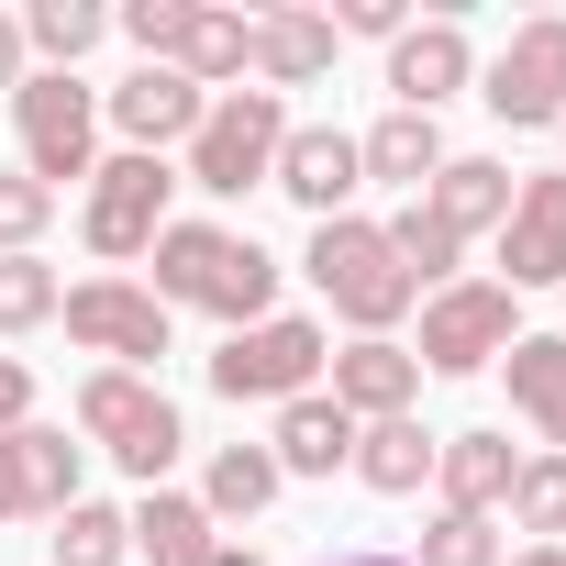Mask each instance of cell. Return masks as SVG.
<instances>
[{
  "label": "cell",
  "instance_id": "14",
  "mask_svg": "<svg viewBox=\"0 0 566 566\" xmlns=\"http://www.w3.org/2000/svg\"><path fill=\"white\" fill-rule=\"evenodd\" d=\"M266 189H290L312 222H334L356 189H367V167H356V134L345 123H290V145H277V178Z\"/></svg>",
  "mask_w": 566,
  "mask_h": 566
},
{
  "label": "cell",
  "instance_id": "15",
  "mask_svg": "<svg viewBox=\"0 0 566 566\" xmlns=\"http://www.w3.org/2000/svg\"><path fill=\"white\" fill-rule=\"evenodd\" d=\"M478 78V45H467V23H411L400 45H389V112H444L455 90Z\"/></svg>",
  "mask_w": 566,
  "mask_h": 566
},
{
  "label": "cell",
  "instance_id": "21",
  "mask_svg": "<svg viewBox=\"0 0 566 566\" xmlns=\"http://www.w3.org/2000/svg\"><path fill=\"white\" fill-rule=\"evenodd\" d=\"M500 378H511V411L544 433V455H566V334H511Z\"/></svg>",
  "mask_w": 566,
  "mask_h": 566
},
{
  "label": "cell",
  "instance_id": "30",
  "mask_svg": "<svg viewBox=\"0 0 566 566\" xmlns=\"http://www.w3.org/2000/svg\"><path fill=\"white\" fill-rule=\"evenodd\" d=\"M411 566H500V522H478V511H433L422 544H411Z\"/></svg>",
  "mask_w": 566,
  "mask_h": 566
},
{
  "label": "cell",
  "instance_id": "34",
  "mask_svg": "<svg viewBox=\"0 0 566 566\" xmlns=\"http://www.w3.org/2000/svg\"><path fill=\"white\" fill-rule=\"evenodd\" d=\"M345 34H378V45H400L411 34V12H400V0H345V12H334V45Z\"/></svg>",
  "mask_w": 566,
  "mask_h": 566
},
{
  "label": "cell",
  "instance_id": "29",
  "mask_svg": "<svg viewBox=\"0 0 566 566\" xmlns=\"http://www.w3.org/2000/svg\"><path fill=\"white\" fill-rule=\"evenodd\" d=\"M56 301H67V290H56L45 255H0V334H45Z\"/></svg>",
  "mask_w": 566,
  "mask_h": 566
},
{
  "label": "cell",
  "instance_id": "39",
  "mask_svg": "<svg viewBox=\"0 0 566 566\" xmlns=\"http://www.w3.org/2000/svg\"><path fill=\"white\" fill-rule=\"evenodd\" d=\"M211 566H255V555H244V544H211Z\"/></svg>",
  "mask_w": 566,
  "mask_h": 566
},
{
  "label": "cell",
  "instance_id": "6",
  "mask_svg": "<svg viewBox=\"0 0 566 566\" xmlns=\"http://www.w3.org/2000/svg\"><path fill=\"white\" fill-rule=\"evenodd\" d=\"M12 123H23V178H45L56 200H67V178L101 167V90H90V78L34 67V78L12 90Z\"/></svg>",
  "mask_w": 566,
  "mask_h": 566
},
{
  "label": "cell",
  "instance_id": "40",
  "mask_svg": "<svg viewBox=\"0 0 566 566\" xmlns=\"http://www.w3.org/2000/svg\"><path fill=\"white\" fill-rule=\"evenodd\" d=\"M555 134H566V123H555Z\"/></svg>",
  "mask_w": 566,
  "mask_h": 566
},
{
  "label": "cell",
  "instance_id": "18",
  "mask_svg": "<svg viewBox=\"0 0 566 566\" xmlns=\"http://www.w3.org/2000/svg\"><path fill=\"white\" fill-rule=\"evenodd\" d=\"M422 211H433L455 244H478V233L511 222V167H500V156H444L433 189H422Z\"/></svg>",
  "mask_w": 566,
  "mask_h": 566
},
{
  "label": "cell",
  "instance_id": "7",
  "mask_svg": "<svg viewBox=\"0 0 566 566\" xmlns=\"http://www.w3.org/2000/svg\"><path fill=\"white\" fill-rule=\"evenodd\" d=\"M167 189H178V167L167 156H101L90 167V211H78V233H90V255L101 266H134L178 211H167Z\"/></svg>",
  "mask_w": 566,
  "mask_h": 566
},
{
  "label": "cell",
  "instance_id": "20",
  "mask_svg": "<svg viewBox=\"0 0 566 566\" xmlns=\"http://www.w3.org/2000/svg\"><path fill=\"white\" fill-rule=\"evenodd\" d=\"M123 522H134V555L145 566H211V544H222V522L200 511V489H145Z\"/></svg>",
  "mask_w": 566,
  "mask_h": 566
},
{
  "label": "cell",
  "instance_id": "25",
  "mask_svg": "<svg viewBox=\"0 0 566 566\" xmlns=\"http://www.w3.org/2000/svg\"><path fill=\"white\" fill-rule=\"evenodd\" d=\"M356 167L422 200V189H433V167H444V123H422V112H389L378 134H356Z\"/></svg>",
  "mask_w": 566,
  "mask_h": 566
},
{
  "label": "cell",
  "instance_id": "33",
  "mask_svg": "<svg viewBox=\"0 0 566 566\" xmlns=\"http://www.w3.org/2000/svg\"><path fill=\"white\" fill-rule=\"evenodd\" d=\"M112 23L134 34V56H145V67H167V56H178V34H189V0H123Z\"/></svg>",
  "mask_w": 566,
  "mask_h": 566
},
{
  "label": "cell",
  "instance_id": "13",
  "mask_svg": "<svg viewBox=\"0 0 566 566\" xmlns=\"http://www.w3.org/2000/svg\"><path fill=\"white\" fill-rule=\"evenodd\" d=\"M101 112H112V134H123V156H167V145H189V134H200V112H211V90H189L178 67H134L123 90H101Z\"/></svg>",
  "mask_w": 566,
  "mask_h": 566
},
{
  "label": "cell",
  "instance_id": "22",
  "mask_svg": "<svg viewBox=\"0 0 566 566\" xmlns=\"http://www.w3.org/2000/svg\"><path fill=\"white\" fill-rule=\"evenodd\" d=\"M266 455H277V478H334V467H356V422L312 389V400H290L266 422Z\"/></svg>",
  "mask_w": 566,
  "mask_h": 566
},
{
  "label": "cell",
  "instance_id": "23",
  "mask_svg": "<svg viewBox=\"0 0 566 566\" xmlns=\"http://www.w3.org/2000/svg\"><path fill=\"white\" fill-rule=\"evenodd\" d=\"M244 45H255V23H244V12H222V0H189V34H178V56H167V67H178L189 90H211V101H222V90H244Z\"/></svg>",
  "mask_w": 566,
  "mask_h": 566
},
{
  "label": "cell",
  "instance_id": "28",
  "mask_svg": "<svg viewBox=\"0 0 566 566\" xmlns=\"http://www.w3.org/2000/svg\"><path fill=\"white\" fill-rule=\"evenodd\" d=\"M134 555V522L112 500H67L56 511V566H123Z\"/></svg>",
  "mask_w": 566,
  "mask_h": 566
},
{
  "label": "cell",
  "instance_id": "10",
  "mask_svg": "<svg viewBox=\"0 0 566 566\" xmlns=\"http://www.w3.org/2000/svg\"><path fill=\"white\" fill-rule=\"evenodd\" d=\"M478 101L511 123V134H533V123H566V23L544 12V23H522L489 67H478Z\"/></svg>",
  "mask_w": 566,
  "mask_h": 566
},
{
  "label": "cell",
  "instance_id": "3",
  "mask_svg": "<svg viewBox=\"0 0 566 566\" xmlns=\"http://www.w3.org/2000/svg\"><path fill=\"white\" fill-rule=\"evenodd\" d=\"M312 290L356 323V334H389L422 290H411V277H400V255H389V222H367V211H334V222H312Z\"/></svg>",
  "mask_w": 566,
  "mask_h": 566
},
{
  "label": "cell",
  "instance_id": "9",
  "mask_svg": "<svg viewBox=\"0 0 566 566\" xmlns=\"http://www.w3.org/2000/svg\"><path fill=\"white\" fill-rule=\"evenodd\" d=\"M56 323H67V345H90L101 367H156L167 356V301L145 290V277H78V290L56 301Z\"/></svg>",
  "mask_w": 566,
  "mask_h": 566
},
{
  "label": "cell",
  "instance_id": "32",
  "mask_svg": "<svg viewBox=\"0 0 566 566\" xmlns=\"http://www.w3.org/2000/svg\"><path fill=\"white\" fill-rule=\"evenodd\" d=\"M45 222H56V189L45 178H0V255H34Z\"/></svg>",
  "mask_w": 566,
  "mask_h": 566
},
{
  "label": "cell",
  "instance_id": "37",
  "mask_svg": "<svg viewBox=\"0 0 566 566\" xmlns=\"http://www.w3.org/2000/svg\"><path fill=\"white\" fill-rule=\"evenodd\" d=\"M323 566H411L400 544H345V555H323Z\"/></svg>",
  "mask_w": 566,
  "mask_h": 566
},
{
  "label": "cell",
  "instance_id": "27",
  "mask_svg": "<svg viewBox=\"0 0 566 566\" xmlns=\"http://www.w3.org/2000/svg\"><path fill=\"white\" fill-rule=\"evenodd\" d=\"M112 34V12H101V0H34V12H23V56H45V67H67L78 78V56Z\"/></svg>",
  "mask_w": 566,
  "mask_h": 566
},
{
  "label": "cell",
  "instance_id": "36",
  "mask_svg": "<svg viewBox=\"0 0 566 566\" xmlns=\"http://www.w3.org/2000/svg\"><path fill=\"white\" fill-rule=\"evenodd\" d=\"M34 78V56H23V12H0V90H23Z\"/></svg>",
  "mask_w": 566,
  "mask_h": 566
},
{
  "label": "cell",
  "instance_id": "1",
  "mask_svg": "<svg viewBox=\"0 0 566 566\" xmlns=\"http://www.w3.org/2000/svg\"><path fill=\"white\" fill-rule=\"evenodd\" d=\"M145 266H156V301L167 312H211L222 334H244V323L277 312V255L255 233H233V222H167L145 244Z\"/></svg>",
  "mask_w": 566,
  "mask_h": 566
},
{
  "label": "cell",
  "instance_id": "5",
  "mask_svg": "<svg viewBox=\"0 0 566 566\" xmlns=\"http://www.w3.org/2000/svg\"><path fill=\"white\" fill-rule=\"evenodd\" d=\"M277 145H290V101H277V90H222V101L200 112V134H189L178 189L244 200V189H266V178H277Z\"/></svg>",
  "mask_w": 566,
  "mask_h": 566
},
{
  "label": "cell",
  "instance_id": "8",
  "mask_svg": "<svg viewBox=\"0 0 566 566\" xmlns=\"http://www.w3.org/2000/svg\"><path fill=\"white\" fill-rule=\"evenodd\" d=\"M511 290L500 277H455V290H433L422 301V345H411V367L422 378H478V367H500L511 356Z\"/></svg>",
  "mask_w": 566,
  "mask_h": 566
},
{
  "label": "cell",
  "instance_id": "12",
  "mask_svg": "<svg viewBox=\"0 0 566 566\" xmlns=\"http://www.w3.org/2000/svg\"><path fill=\"white\" fill-rule=\"evenodd\" d=\"M500 290H566V167L511 189V222H500Z\"/></svg>",
  "mask_w": 566,
  "mask_h": 566
},
{
  "label": "cell",
  "instance_id": "26",
  "mask_svg": "<svg viewBox=\"0 0 566 566\" xmlns=\"http://www.w3.org/2000/svg\"><path fill=\"white\" fill-rule=\"evenodd\" d=\"M277 489H290V478H277V455H266V444H222V455H211V478H200V511H211V522H255Z\"/></svg>",
  "mask_w": 566,
  "mask_h": 566
},
{
  "label": "cell",
  "instance_id": "38",
  "mask_svg": "<svg viewBox=\"0 0 566 566\" xmlns=\"http://www.w3.org/2000/svg\"><path fill=\"white\" fill-rule=\"evenodd\" d=\"M500 566H566V544H522V555H500Z\"/></svg>",
  "mask_w": 566,
  "mask_h": 566
},
{
  "label": "cell",
  "instance_id": "24",
  "mask_svg": "<svg viewBox=\"0 0 566 566\" xmlns=\"http://www.w3.org/2000/svg\"><path fill=\"white\" fill-rule=\"evenodd\" d=\"M433 455H444V433H422L411 411H400V422H356V478H367L378 500H411V489L433 478Z\"/></svg>",
  "mask_w": 566,
  "mask_h": 566
},
{
  "label": "cell",
  "instance_id": "31",
  "mask_svg": "<svg viewBox=\"0 0 566 566\" xmlns=\"http://www.w3.org/2000/svg\"><path fill=\"white\" fill-rule=\"evenodd\" d=\"M522 533H566V455H522V478H511V500H500Z\"/></svg>",
  "mask_w": 566,
  "mask_h": 566
},
{
  "label": "cell",
  "instance_id": "2",
  "mask_svg": "<svg viewBox=\"0 0 566 566\" xmlns=\"http://www.w3.org/2000/svg\"><path fill=\"white\" fill-rule=\"evenodd\" d=\"M78 433H90L123 478H145V489H167V467L189 455L178 400H167L156 378H134V367H90V378H78Z\"/></svg>",
  "mask_w": 566,
  "mask_h": 566
},
{
  "label": "cell",
  "instance_id": "35",
  "mask_svg": "<svg viewBox=\"0 0 566 566\" xmlns=\"http://www.w3.org/2000/svg\"><path fill=\"white\" fill-rule=\"evenodd\" d=\"M23 422H34V367L0 356V433H23Z\"/></svg>",
  "mask_w": 566,
  "mask_h": 566
},
{
  "label": "cell",
  "instance_id": "17",
  "mask_svg": "<svg viewBox=\"0 0 566 566\" xmlns=\"http://www.w3.org/2000/svg\"><path fill=\"white\" fill-rule=\"evenodd\" d=\"M334 78V12H255V45H244V90H312Z\"/></svg>",
  "mask_w": 566,
  "mask_h": 566
},
{
  "label": "cell",
  "instance_id": "19",
  "mask_svg": "<svg viewBox=\"0 0 566 566\" xmlns=\"http://www.w3.org/2000/svg\"><path fill=\"white\" fill-rule=\"evenodd\" d=\"M511 478H522L511 433H444V455H433V489H444V511H478V522H500Z\"/></svg>",
  "mask_w": 566,
  "mask_h": 566
},
{
  "label": "cell",
  "instance_id": "11",
  "mask_svg": "<svg viewBox=\"0 0 566 566\" xmlns=\"http://www.w3.org/2000/svg\"><path fill=\"white\" fill-rule=\"evenodd\" d=\"M78 455L56 422H23V433H0V522H56L78 500Z\"/></svg>",
  "mask_w": 566,
  "mask_h": 566
},
{
  "label": "cell",
  "instance_id": "16",
  "mask_svg": "<svg viewBox=\"0 0 566 566\" xmlns=\"http://www.w3.org/2000/svg\"><path fill=\"white\" fill-rule=\"evenodd\" d=\"M323 378H334L323 400H334L345 422H400V411L422 400V367H411V345H389V334H356Z\"/></svg>",
  "mask_w": 566,
  "mask_h": 566
},
{
  "label": "cell",
  "instance_id": "4",
  "mask_svg": "<svg viewBox=\"0 0 566 566\" xmlns=\"http://www.w3.org/2000/svg\"><path fill=\"white\" fill-rule=\"evenodd\" d=\"M323 367H334V334H323L312 312H266V323L222 334V356H211V389H222L233 411H244V400L290 411V400H312V389H323Z\"/></svg>",
  "mask_w": 566,
  "mask_h": 566
}]
</instances>
